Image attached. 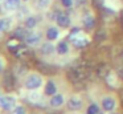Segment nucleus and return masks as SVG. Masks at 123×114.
Wrapping results in <instances>:
<instances>
[{"instance_id":"obj_22","label":"nucleus","mask_w":123,"mask_h":114,"mask_svg":"<svg viewBox=\"0 0 123 114\" xmlns=\"http://www.w3.org/2000/svg\"><path fill=\"white\" fill-rule=\"evenodd\" d=\"M119 77L123 80V69H120V70H119Z\"/></svg>"},{"instance_id":"obj_20","label":"nucleus","mask_w":123,"mask_h":114,"mask_svg":"<svg viewBox=\"0 0 123 114\" xmlns=\"http://www.w3.org/2000/svg\"><path fill=\"white\" fill-rule=\"evenodd\" d=\"M60 1H61L62 7L65 8H72L73 4H74V0H60Z\"/></svg>"},{"instance_id":"obj_10","label":"nucleus","mask_w":123,"mask_h":114,"mask_svg":"<svg viewBox=\"0 0 123 114\" xmlns=\"http://www.w3.org/2000/svg\"><path fill=\"white\" fill-rule=\"evenodd\" d=\"M12 27H13V20H12V17H9V16H1V17H0V34L11 31Z\"/></svg>"},{"instance_id":"obj_26","label":"nucleus","mask_w":123,"mask_h":114,"mask_svg":"<svg viewBox=\"0 0 123 114\" xmlns=\"http://www.w3.org/2000/svg\"><path fill=\"white\" fill-rule=\"evenodd\" d=\"M0 95H1V93H0Z\"/></svg>"},{"instance_id":"obj_17","label":"nucleus","mask_w":123,"mask_h":114,"mask_svg":"<svg viewBox=\"0 0 123 114\" xmlns=\"http://www.w3.org/2000/svg\"><path fill=\"white\" fill-rule=\"evenodd\" d=\"M102 113H103V109L99 107V105H97V103H91L86 109V114H102Z\"/></svg>"},{"instance_id":"obj_4","label":"nucleus","mask_w":123,"mask_h":114,"mask_svg":"<svg viewBox=\"0 0 123 114\" xmlns=\"http://www.w3.org/2000/svg\"><path fill=\"white\" fill-rule=\"evenodd\" d=\"M54 23L60 28H69L72 25V19L68 13L62 12V11H57L54 13Z\"/></svg>"},{"instance_id":"obj_1","label":"nucleus","mask_w":123,"mask_h":114,"mask_svg":"<svg viewBox=\"0 0 123 114\" xmlns=\"http://www.w3.org/2000/svg\"><path fill=\"white\" fill-rule=\"evenodd\" d=\"M44 85V78L38 73H29L24 80V86L29 92H37Z\"/></svg>"},{"instance_id":"obj_23","label":"nucleus","mask_w":123,"mask_h":114,"mask_svg":"<svg viewBox=\"0 0 123 114\" xmlns=\"http://www.w3.org/2000/svg\"><path fill=\"white\" fill-rule=\"evenodd\" d=\"M106 114H115V113H114V111H111V113H106Z\"/></svg>"},{"instance_id":"obj_18","label":"nucleus","mask_w":123,"mask_h":114,"mask_svg":"<svg viewBox=\"0 0 123 114\" xmlns=\"http://www.w3.org/2000/svg\"><path fill=\"white\" fill-rule=\"evenodd\" d=\"M50 4V0H37V8L38 9H46Z\"/></svg>"},{"instance_id":"obj_14","label":"nucleus","mask_w":123,"mask_h":114,"mask_svg":"<svg viewBox=\"0 0 123 114\" xmlns=\"http://www.w3.org/2000/svg\"><path fill=\"white\" fill-rule=\"evenodd\" d=\"M69 49H70L69 42L65 41V40H61V41H58L56 44V53H57V54H60V56L68 54V53H69Z\"/></svg>"},{"instance_id":"obj_8","label":"nucleus","mask_w":123,"mask_h":114,"mask_svg":"<svg viewBox=\"0 0 123 114\" xmlns=\"http://www.w3.org/2000/svg\"><path fill=\"white\" fill-rule=\"evenodd\" d=\"M66 103V98H65L64 94H61V93H57V94L52 95L50 98H49V106L53 109H60L62 107V106Z\"/></svg>"},{"instance_id":"obj_9","label":"nucleus","mask_w":123,"mask_h":114,"mask_svg":"<svg viewBox=\"0 0 123 114\" xmlns=\"http://www.w3.org/2000/svg\"><path fill=\"white\" fill-rule=\"evenodd\" d=\"M23 0H3V8L8 12H16L21 8Z\"/></svg>"},{"instance_id":"obj_13","label":"nucleus","mask_w":123,"mask_h":114,"mask_svg":"<svg viewBox=\"0 0 123 114\" xmlns=\"http://www.w3.org/2000/svg\"><path fill=\"white\" fill-rule=\"evenodd\" d=\"M60 29L57 28V27L52 25L49 27V28H46V32H45V36H46V40H49V41H57V40L60 39Z\"/></svg>"},{"instance_id":"obj_12","label":"nucleus","mask_w":123,"mask_h":114,"mask_svg":"<svg viewBox=\"0 0 123 114\" xmlns=\"http://www.w3.org/2000/svg\"><path fill=\"white\" fill-rule=\"evenodd\" d=\"M57 93H58V87H57V85L52 80H49V81H46L44 84V94L45 95L52 97V95L57 94Z\"/></svg>"},{"instance_id":"obj_5","label":"nucleus","mask_w":123,"mask_h":114,"mask_svg":"<svg viewBox=\"0 0 123 114\" xmlns=\"http://www.w3.org/2000/svg\"><path fill=\"white\" fill-rule=\"evenodd\" d=\"M24 41L29 47H37V45H41V42H43V34L40 32H36L35 29L28 31L27 36L24 37Z\"/></svg>"},{"instance_id":"obj_6","label":"nucleus","mask_w":123,"mask_h":114,"mask_svg":"<svg viewBox=\"0 0 123 114\" xmlns=\"http://www.w3.org/2000/svg\"><path fill=\"white\" fill-rule=\"evenodd\" d=\"M66 106L70 111H78L82 109L83 106V101L80 95H70L69 98L66 100Z\"/></svg>"},{"instance_id":"obj_2","label":"nucleus","mask_w":123,"mask_h":114,"mask_svg":"<svg viewBox=\"0 0 123 114\" xmlns=\"http://www.w3.org/2000/svg\"><path fill=\"white\" fill-rule=\"evenodd\" d=\"M69 40L72 41V44L74 45L75 48H85L86 45L89 44V39L82 33L81 29H75L70 33Z\"/></svg>"},{"instance_id":"obj_21","label":"nucleus","mask_w":123,"mask_h":114,"mask_svg":"<svg viewBox=\"0 0 123 114\" xmlns=\"http://www.w3.org/2000/svg\"><path fill=\"white\" fill-rule=\"evenodd\" d=\"M4 66H6V62H4L3 58L0 57V76H1V73L4 72Z\"/></svg>"},{"instance_id":"obj_25","label":"nucleus","mask_w":123,"mask_h":114,"mask_svg":"<svg viewBox=\"0 0 123 114\" xmlns=\"http://www.w3.org/2000/svg\"><path fill=\"white\" fill-rule=\"evenodd\" d=\"M25 1H28V0H25Z\"/></svg>"},{"instance_id":"obj_15","label":"nucleus","mask_w":123,"mask_h":114,"mask_svg":"<svg viewBox=\"0 0 123 114\" xmlns=\"http://www.w3.org/2000/svg\"><path fill=\"white\" fill-rule=\"evenodd\" d=\"M38 25V19L36 17L35 15H29L25 17L24 20V27L27 29H29V31H33V29H36V27Z\"/></svg>"},{"instance_id":"obj_11","label":"nucleus","mask_w":123,"mask_h":114,"mask_svg":"<svg viewBox=\"0 0 123 114\" xmlns=\"http://www.w3.org/2000/svg\"><path fill=\"white\" fill-rule=\"evenodd\" d=\"M56 52V45L53 44L52 41H45V42H41L40 45V53L43 56H50Z\"/></svg>"},{"instance_id":"obj_3","label":"nucleus","mask_w":123,"mask_h":114,"mask_svg":"<svg viewBox=\"0 0 123 114\" xmlns=\"http://www.w3.org/2000/svg\"><path fill=\"white\" fill-rule=\"evenodd\" d=\"M17 105V98L13 94H1L0 95V109L6 111L13 110Z\"/></svg>"},{"instance_id":"obj_16","label":"nucleus","mask_w":123,"mask_h":114,"mask_svg":"<svg viewBox=\"0 0 123 114\" xmlns=\"http://www.w3.org/2000/svg\"><path fill=\"white\" fill-rule=\"evenodd\" d=\"M82 25L85 27L86 29H93L94 28V25H95V19H94V16L91 15V13H86V15H83Z\"/></svg>"},{"instance_id":"obj_24","label":"nucleus","mask_w":123,"mask_h":114,"mask_svg":"<svg viewBox=\"0 0 123 114\" xmlns=\"http://www.w3.org/2000/svg\"><path fill=\"white\" fill-rule=\"evenodd\" d=\"M0 1H3V0H0Z\"/></svg>"},{"instance_id":"obj_7","label":"nucleus","mask_w":123,"mask_h":114,"mask_svg":"<svg viewBox=\"0 0 123 114\" xmlns=\"http://www.w3.org/2000/svg\"><path fill=\"white\" fill-rule=\"evenodd\" d=\"M101 107L103 109L105 113H111L117 107V101H115V98L112 95H106L101 101Z\"/></svg>"},{"instance_id":"obj_19","label":"nucleus","mask_w":123,"mask_h":114,"mask_svg":"<svg viewBox=\"0 0 123 114\" xmlns=\"http://www.w3.org/2000/svg\"><path fill=\"white\" fill-rule=\"evenodd\" d=\"M12 114H27V111H25L24 106L21 105H16V107L12 110Z\"/></svg>"}]
</instances>
